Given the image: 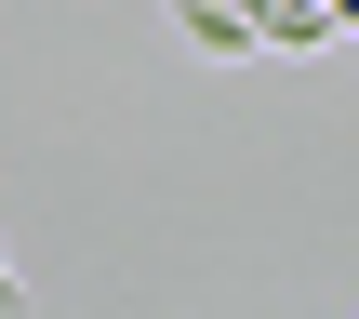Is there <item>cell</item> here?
Masks as SVG:
<instances>
[{"instance_id":"6da1fadb","label":"cell","mask_w":359,"mask_h":319,"mask_svg":"<svg viewBox=\"0 0 359 319\" xmlns=\"http://www.w3.org/2000/svg\"><path fill=\"white\" fill-rule=\"evenodd\" d=\"M173 27H187V53H213V67H240V53H253V27H240L226 0H173Z\"/></svg>"},{"instance_id":"7a4b0ae2","label":"cell","mask_w":359,"mask_h":319,"mask_svg":"<svg viewBox=\"0 0 359 319\" xmlns=\"http://www.w3.org/2000/svg\"><path fill=\"white\" fill-rule=\"evenodd\" d=\"M0 319H27V280H13V266H0Z\"/></svg>"},{"instance_id":"3957f363","label":"cell","mask_w":359,"mask_h":319,"mask_svg":"<svg viewBox=\"0 0 359 319\" xmlns=\"http://www.w3.org/2000/svg\"><path fill=\"white\" fill-rule=\"evenodd\" d=\"M320 13H346V27H359V0H320Z\"/></svg>"}]
</instances>
